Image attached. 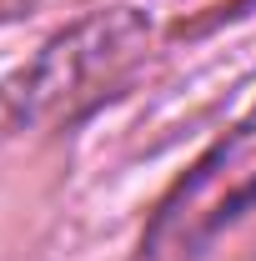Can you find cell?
Here are the masks:
<instances>
[{"instance_id":"2","label":"cell","mask_w":256,"mask_h":261,"mask_svg":"<svg viewBox=\"0 0 256 261\" xmlns=\"http://www.w3.org/2000/svg\"><path fill=\"white\" fill-rule=\"evenodd\" d=\"M256 211V111L226 130L221 141L171 186L156 206L151 226L141 236V251L156 261L201 256L221 231L246 221Z\"/></svg>"},{"instance_id":"1","label":"cell","mask_w":256,"mask_h":261,"mask_svg":"<svg viewBox=\"0 0 256 261\" xmlns=\"http://www.w3.org/2000/svg\"><path fill=\"white\" fill-rule=\"evenodd\" d=\"M146 35H151L146 15H136L126 5L81 20L75 31L50 40L31 70H20L10 86H0V126L20 130L75 116L81 106H91L106 86H116L136 65V56L146 50Z\"/></svg>"}]
</instances>
